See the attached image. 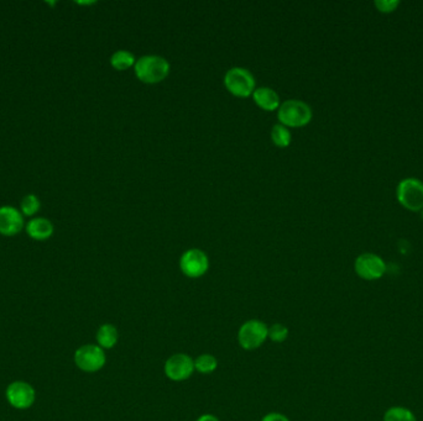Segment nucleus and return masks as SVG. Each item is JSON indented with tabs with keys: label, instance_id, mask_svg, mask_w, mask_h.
<instances>
[{
	"label": "nucleus",
	"instance_id": "nucleus-1",
	"mask_svg": "<svg viewBox=\"0 0 423 421\" xmlns=\"http://www.w3.org/2000/svg\"><path fill=\"white\" fill-rule=\"evenodd\" d=\"M134 68L141 82L153 84L164 81L167 77L170 72V63L167 59L158 55H147L136 61Z\"/></svg>",
	"mask_w": 423,
	"mask_h": 421
},
{
	"label": "nucleus",
	"instance_id": "nucleus-2",
	"mask_svg": "<svg viewBox=\"0 0 423 421\" xmlns=\"http://www.w3.org/2000/svg\"><path fill=\"white\" fill-rule=\"evenodd\" d=\"M279 120L286 128H301L310 123L313 117L311 106L299 99L283 101L279 108Z\"/></svg>",
	"mask_w": 423,
	"mask_h": 421
},
{
	"label": "nucleus",
	"instance_id": "nucleus-3",
	"mask_svg": "<svg viewBox=\"0 0 423 421\" xmlns=\"http://www.w3.org/2000/svg\"><path fill=\"white\" fill-rule=\"evenodd\" d=\"M396 198L406 210L418 213L423 209V182L418 178H405L396 188Z\"/></svg>",
	"mask_w": 423,
	"mask_h": 421
},
{
	"label": "nucleus",
	"instance_id": "nucleus-4",
	"mask_svg": "<svg viewBox=\"0 0 423 421\" xmlns=\"http://www.w3.org/2000/svg\"><path fill=\"white\" fill-rule=\"evenodd\" d=\"M269 326L261 320L250 319L241 325L238 331V344L245 351H254L264 345L267 340Z\"/></svg>",
	"mask_w": 423,
	"mask_h": 421
},
{
	"label": "nucleus",
	"instance_id": "nucleus-5",
	"mask_svg": "<svg viewBox=\"0 0 423 421\" xmlns=\"http://www.w3.org/2000/svg\"><path fill=\"white\" fill-rule=\"evenodd\" d=\"M73 360L77 367L83 372L95 373L106 366V355L100 346L88 344L77 349Z\"/></svg>",
	"mask_w": 423,
	"mask_h": 421
},
{
	"label": "nucleus",
	"instance_id": "nucleus-6",
	"mask_svg": "<svg viewBox=\"0 0 423 421\" xmlns=\"http://www.w3.org/2000/svg\"><path fill=\"white\" fill-rule=\"evenodd\" d=\"M224 84L235 97H249L255 90V79L250 70L243 67L230 68L224 77Z\"/></svg>",
	"mask_w": 423,
	"mask_h": 421
},
{
	"label": "nucleus",
	"instance_id": "nucleus-7",
	"mask_svg": "<svg viewBox=\"0 0 423 421\" xmlns=\"http://www.w3.org/2000/svg\"><path fill=\"white\" fill-rule=\"evenodd\" d=\"M355 273L364 281L380 280L386 272V264L380 256L366 252L361 253L354 262Z\"/></svg>",
	"mask_w": 423,
	"mask_h": 421
},
{
	"label": "nucleus",
	"instance_id": "nucleus-8",
	"mask_svg": "<svg viewBox=\"0 0 423 421\" xmlns=\"http://www.w3.org/2000/svg\"><path fill=\"white\" fill-rule=\"evenodd\" d=\"M164 372V375L172 382L187 380L196 372L194 358L182 352L175 353L166 360Z\"/></svg>",
	"mask_w": 423,
	"mask_h": 421
},
{
	"label": "nucleus",
	"instance_id": "nucleus-9",
	"mask_svg": "<svg viewBox=\"0 0 423 421\" xmlns=\"http://www.w3.org/2000/svg\"><path fill=\"white\" fill-rule=\"evenodd\" d=\"M180 268L188 278H200L209 268V260L206 252L198 248H191L180 258Z\"/></svg>",
	"mask_w": 423,
	"mask_h": 421
},
{
	"label": "nucleus",
	"instance_id": "nucleus-10",
	"mask_svg": "<svg viewBox=\"0 0 423 421\" xmlns=\"http://www.w3.org/2000/svg\"><path fill=\"white\" fill-rule=\"evenodd\" d=\"M6 400L15 409H29L35 403L36 392L34 386L23 380H15L10 383L6 388Z\"/></svg>",
	"mask_w": 423,
	"mask_h": 421
},
{
	"label": "nucleus",
	"instance_id": "nucleus-11",
	"mask_svg": "<svg viewBox=\"0 0 423 421\" xmlns=\"http://www.w3.org/2000/svg\"><path fill=\"white\" fill-rule=\"evenodd\" d=\"M24 228V215L17 208L6 205L0 208V234L15 236Z\"/></svg>",
	"mask_w": 423,
	"mask_h": 421
},
{
	"label": "nucleus",
	"instance_id": "nucleus-12",
	"mask_svg": "<svg viewBox=\"0 0 423 421\" xmlns=\"http://www.w3.org/2000/svg\"><path fill=\"white\" fill-rule=\"evenodd\" d=\"M53 222L45 217H32L26 224V233L32 240L45 241L48 240L53 235Z\"/></svg>",
	"mask_w": 423,
	"mask_h": 421
},
{
	"label": "nucleus",
	"instance_id": "nucleus-13",
	"mask_svg": "<svg viewBox=\"0 0 423 421\" xmlns=\"http://www.w3.org/2000/svg\"><path fill=\"white\" fill-rule=\"evenodd\" d=\"M253 98L255 103L264 110L272 111L280 108L279 94L269 87H260V88L255 89Z\"/></svg>",
	"mask_w": 423,
	"mask_h": 421
},
{
	"label": "nucleus",
	"instance_id": "nucleus-14",
	"mask_svg": "<svg viewBox=\"0 0 423 421\" xmlns=\"http://www.w3.org/2000/svg\"><path fill=\"white\" fill-rule=\"evenodd\" d=\"M95 340H97V345L102 347L103 350H111L113 347H115L118 340H119L118 329L109 322L103 324V325H100L98 331H97Z\"/></svg>",
	"mask_w": 423,
	"mask_h": 421
},
{
	"label": "nucleus",
	"instance_id": "nucleus-15",
	"mask_svg": "<svg viewBox=\"0 0 423 421\" xmlns=\"http://www.w3.org/2000/svg\"><path fill=\"white\" fill-rule=\"evenodd\" d=\"M194 361V371L200 375H212L218 369V360L211 353H202Z\"/></svg>",
	"mask_w": 423,
	"mask_h": 421
},
{
	"label": "nucleus",
	"instance_id": "nucleus-16",
	"mask_svg": "<svg viewBox=\"0 0 423 421\" xmlns=\"http://www.w3.org/2000/svg\"><path fill=\"white\" fill-rule=\"evenodd\" d=\"M111 65L118 70H125L135 65V56L129 51L119 50L111 57Z\"/></svg>",
	"mask_w": 423,
	"mask_h": 421
},
{
	"label": "nucleus",
	"instance_id": "nucleus-17",
	"mask_svg": "<svg viewBox=\"0 0 423 421\" xmlns=\"http://www.w3.org/2000/svg\"><path fill=\"white\" fill-rule=\"evenodd\" d=\"M384 421H416V416L407 408L393 407L385 413Z\"/></svg>",
	"mask_w": 423,
	"mask_h": 421
},
{
	"label": "nucleus",
	"instance_id": "nucleus-18",
	"mask_svg": "<svg viewBox=\"0 0 423 421\" xmlns=\"http://www.w3.org/2000/svg\"><path fill=\"white\" fill-rule=\"evenodd\" d=\"M271 139L276 146L288 147L291 144V133L285 125L277 124L271 131Z\"/></svg>",
	"mask_w": 423,
	"mask_h": 421
},
{
	"label": "nucleus",
	"instance_id": "nucleus-19",
	"mask_svg": "<svg viewBox=\"0 0 423 421\" xmlns=\"http://www.w3.org/2000/svg\"><path fill=\"white\" fill-rule=\"evenodd\" d=\"M40 206H41V203L35 194H28L21 200L20 210L25 217H34L36 213L40 210Z\"/></svg>",
	"mask_w": 423,
	"mask_h": 421
},
{
	"label": "nucleus",
	"instance_id": "nucleus-20",
	"mask_svg": "<svg viewBox=\"0 0 423 421\" xmlns=\"http://www.w3.org/2000/svg\"><path fill=\"white\" fill-rule=\"evenodd\" d=\"M290 331L286 325L275 322L271 326H269V333H267V339H270L275 344H282L288 340Z\"/></svg>",
	"mask_w": 423,
	"mask_h": 421
},
{
	"label": "nucleus",
	"instance_id": "nucleus-21",
	"mask_svg": "<svg viewBox=\"0 0 423 421\" xmlns=\"http://www.w3.org/2000/svg\"><path fill=\"white\" fill-rule=\"evenodd\" d=\"M374 6L382 14H391L396 12L400 6V0H376Z\"/></svg>",
	"mask_w": 423,
	"mask_h": 421
},
{
	"label": "nucleus",
	"instance_id": "nucleus-22",
	"mask_svg": "<svg viewBox=\"0 0 423 421\" xmlns=\"http://www.w3.org/2000/svg\"><path fill=\"white\" fill-rule=\"evenodd\" d=\"M261 421H290V419H288V416L281 414V413L274 411V413L266 414V415L261 419Z\"/></svg>",
	"mask_w": 423,
	"mask_h": 421
},
{
	"label": "nucleus",
	"instance_id": "nucleus-23",
	"mask_svg": "<svg viewBox=\"0 0 423 421\" xmlns=\"http://www.w3.org/2000/svg\"><path fill=\"white\" fill-rule=\"evenodd\" d=\"M196 421H220L218 419L217 416L213 415V414H203L200 415L198 419Z\"/></svg>",
	"mask_w": 423,
	"mask_h": 421
},
{
	"label": "nucleus",
	"instance_id": "nucleus-24",
	"mask_svg": "<svg viewBox=\"0 0 423 421\" xmlns=\"http://www.w3.org/2000/svg\"><path fill=\"white\" fill-rule=\"evenodd\" d=\"M421 214H422V217H423V209L422 210H421Z\"/></svg>",
	"mask_w": 423,
	"mask_h": 421
}]
</instances>
